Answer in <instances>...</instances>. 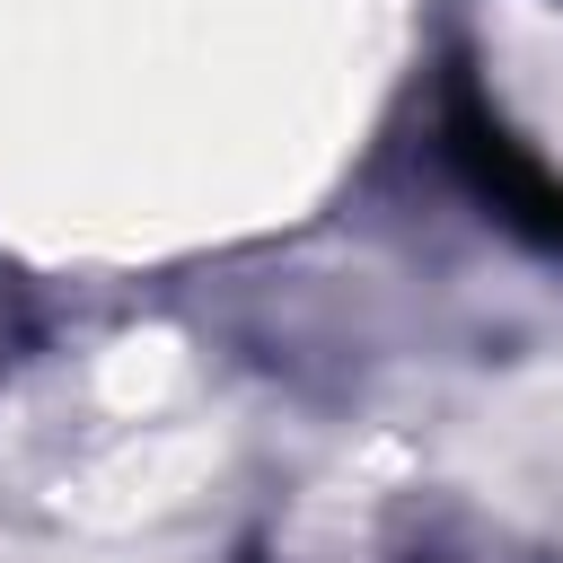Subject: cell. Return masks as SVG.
<instances>
[{
  "label": "cell",
  "mask_w": 563,
  "mask_h": 563,
  "mask_svg": "<svg viewBox=\"0 0 563 563\" xmlns=\"http://www.w3.org/2000/svg\"><path fill=\"white\" fill-rule=\"evenodd\" d=\"M440 150H449V167L466 176V194H475L493 220H510V229L537 238V246H563V176L475 97V79H449Z\"/></svg>",
  "instance_id": "6da1fadb"
}]
</instances>
